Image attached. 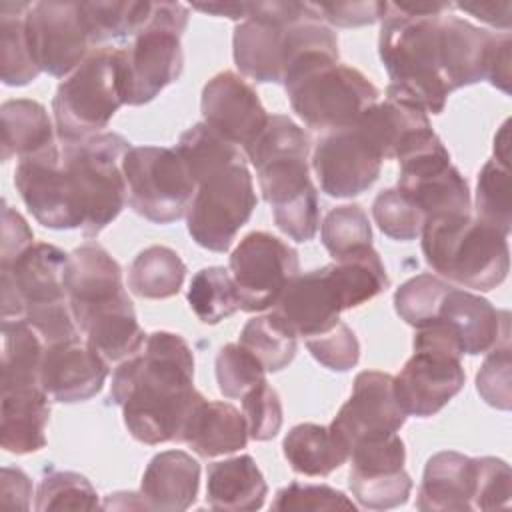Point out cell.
Wrapping results in <instances>:
<instances>
[{
  "label": "cell",
  "instance_id": "1",
  "mask_svg": "<svg viewBox=\"0 0 512 512\" xmlns=\"http://www.w3.org/2000/svg\"><path fill=\"white\" fill-rule=\"evenodd\" d=\"M110 398L122 408L134 440L148 446L182 442L206 400L194 388L192 348L180 334L152 332L144 348L114 370Z\"/></svg>",
  "mask_w": 512,
  "mask_h": 512
},
{
  "label": "cell",
  "instance_id": "2",
  "mask_svg": "<svg viewBox=\"0 0 512 512\" xmlns=\"http://www.w3.org/2000/svg\"><path fill=\"white\" fill-rule=\"evenodd\" d=\"M232 52L246 78L282 84L290 66L306 54L324 52L338 58V38L312 2H250L248 16L234 28Z\"/></svg>",
  "mask_w": 512,
  "mask_h": 512
},
{
  "label": "cell",
  "instance_id": "3",
  "mask_svg": "<svg viewBox=\"0 0 512 512\" xmlns=\"http://www.w3.org/2000/svg\"><path fill=\"white\" fill-rule=\"evenodd\" d=\"M378 54L388 72L386 92L406 98L426 114H440L450 88L440 66V16L406 14L386 2Z\"/></svg>",
  "mask_w": 512,
  "mask_h": 512
},
{
  "label": "cell",
  "instance_id": "4",
  "mask_svg": "<svg viewBox=\"0 0 512 512\" xmlns=\"http://www.w3.org/2000/svg\"><path fill=\"white\" fill-rule=\"evenodd\" d=\"M420 238L426 264L464 288L488 292L508 276V236L470 212L428 216Z\"/></svg>",
  "mask_w": 512,
  "mask_h": 512
},
{
  "label": "cell",
  "instance_id": "5",
  "mask_svg": "<svg viewBox=\"0 0 512 512\" xmlns=\"http://www.w3.org/2000/svg\"><path fill=\"white\" fill-rule=\"evenodd\" d=\"M282 84L292 110L312 130L352 126L380 98L378 88L360 70L324 52L296 60Z\"/></svg>",
  "mask_w": 512,
  "mask_h": 512
},
{
  "label": "cell",
  "instance_id": "6",
  "mask_svg": "<svg viewBox=\"0 0 512 512\" xmlns=\"http://www.w3.org/2000/svg\"><path fill=\"white\" fill-rule=\"evenodd\" d=\"M130 148L132 144L118 132H100L60 148L86 238L98 236L126 204L122 160Z\"/></svg>",
  "mask_w": 512,
  "mask_h": 512
},
{
  "label": "cell",
  "instance_id": "7",
  "mask_svg": "<svg viewBox=\"0 0 512 512\" xmlns=\"http://www.w3.org/2000/svg\"><path fill=\"white\" fill-rule=\"evenodd\" d=\"M190 8L180 2H152L146 26L132 44L118 48L122 100L128 106L152 102L184 68L180 36L188 26Z\"/></svg>",
  "mask_w": 512,
  "mask_h": 512
},
{
  "label": "cell",
  "instance_id": "8",
  "mask_svg": "<svg viewBox=\"0 0 512 512\" xmlns=\"http://www.w3.org/2000/svg\"><path fill=\"white\" fill-rule=\"evenodd\" d=\"M414 354L394 376L396 398L406 416L428 418L440 412L464 386L462 350L442 322L416 328Z\"/></svg>",
  "mask_w": 512,
  "mask_h": 512
},
{
  "label": "cell",
  "instance_id": "9",
  "mask_svg": "<svg viewBox=\"0 0 512 512\" xmlns=\"http://www.w3.org/2000/svg\"><path fill=\"white\" fill-rule=\"evenodd\" d=\"M124 104L118 76V48H98L64 78L54 94L52 112L60 144L100 134Z\"/></svg>",
  "mask_w": 512,
  "mask_h": 512
},
{
  "label": "cell",
  "instance_id": "10",
  "mask_svg": "<svg viewBox=\"0 0 512 512\" xmlns=\"http://www.w3.org/2000/svg\"><path fill=\"white\" fill-rule=\"evenodd\" d=\"M258 204L246 160L224 164L196 180L186 212L192 240L212 252H226Z\"/></svg>",
  "mask_w": 512,
  "mask_h": 512
},
{
  "label": "cell",
  "instance_id": "11",
  "mask_svg": "<svg viewBox=\"0 0 512 512\" xmlns=\"http://www.w3.org/2000/svg\"><path fill=\"white\" fill-rule=\"evenodd\" d=\"M126 202L154 224H170L186 216L196 182L174 148L132 146L124 160Z\"/></svg>",
  "mask_w": 512,
  "mask_h": 512
},
{
  "label": "cell",
  "instance_id": "12",
  "mask_svg": "<svg viewBox=\"0 0 512 512\" xmlns=\"http://www.w3.org/2000/svg\"><path fill=\"white\" fill-rule=\"evenodd\" d=\"M230 276L240 310L262 312L274 308L286 286L298 276V252L278 236L254 230L230 254Z\"/></svg>",
  "mask_w": 512,
  "mask_h": 512
},
{
  "label": "cell",
  "instance_id": "13",
  "mask_svg": "<svg viewBox=\"0 0 512 512\" xmlns=\"http://www.w3.org/2000/svg\"><path fill=\"white\" fill-rule=\"evenodd\" d=\"M64 250L48 242H36L2 272V320H22L26 314L68 302L64 274L68 268Z\"/></svg>",
  "mask_w": 512,
  "mask_h": 512
},
{
  "label": "cell",
  "instance_id": "14",
  "mask_svg": "<svg viewBox=\"0 0 512 512\" xmlns=\"http://www.w3.org/2000/svg\"><path fill=\"white\" fill-rule=\"evenodd\" d=\"M26 36L36 66L56 78L74 72L92 46L80 2H36L26 14Z\"/></svg>",
  "mask_w": 512,
  "mask_h": 512
},
{
  "label": "cell",
  "instance_id": "15",
  "mask_svg": "<svg viewBox=\"0 0 512 512\" xmlns=\"http://www.w3.org/2000/svg\"><path fill=\"white\" fill-rule=\"evenodd\" d=\"M382 160L380 150L356 124L326 132L312 152L320 188L332 198L366 192L378 180Z\"/></svg>",
  "mask_w": 512,
  "mask_h": 512
},
{
  "label": "cell",
  "instance_id": "16",
  "mask_svg": "<svg viewBox=\"0 0 512 512\" xmlns=\"http://www.w3.org/2000/svg\"><path fill=\"white\" fill-rule=\"evenodd\" d=\"M404 422L406 412L396 398L394 376L380 370H364L354 378L352 394L330 422V430L350 452L356 442L394 434Z\"/></svg>",
  "mask_w": 512,
  "mask_h": 512
},
{
  "label": "cell",
  "instance_id": "17",
  "mask_svg": "<svg viewBox=\"0 0 512 512\" xmlns=\"http://www.w3.org/2000/svg\"><path fill=\"white\" fill-rule=\"evenodd\" d=\"M14 184L32 216L52 230L82 228V214L62 168L60 148L18 160Z\"/></svg>",
  "mask_w": 512,
  "mask_h": 512
},
{
  "label": "cell",
  "instance_id": "18",
  "mask_svg": "<svg viewBox=\"0 0 512 512\" xmlns=\"http://www.w3.org/2000/svg\"><path fill=\"white\" fill-rule=\"evenodd\" d=\"M200 110L204 124L238 148H248L268 122L256 90L230 70L212 76L204 84Z\"/></svg>",
  "mask_w": 512,
  "mask_h": 512
},
{
  "label": "cell",
  "instance_id": "19",
  "mask_svg": "<svg viewBox=\"0 0 512 512\" xmlns=\"http://www.w3.org/2000/svg\"><path fill=\"white\" fill-rule=\"evenodd\" d=\"M108 378V362L80 338L46 346L40 382L46 394L64 404L86 402Z\"/></svg>",
  "mask_w": 512,
  "mask_h": 512
},
{
  "label": "cell",
  "instance_id": "20",
  "mask_svg": "<svg viewBox=\"0 0 512 512\" xmlns=\"http://www.w3.org/2000/svg\"><path fill=\"white\" fill-rule=\"evenodd\" d=\"M436 320L450 328L462 354L468 356L486 354L510 334L506 310H496L486 298L452 286L442 300Z\"/></svg>",
  "mask_w": 512,
  "mask_h": 512
},
{
  "label": "cell",
  "instance_id": "21",
  "mask_svg": "<svg viewBox=\"0 0 512 512\" xmlns=\"http://www.w3.org/2000/svg\"><path fill=\"white\" fill-rule=\"evenodd\" d=\"M274 312L296 332V336H318L340 322L342 304L326 268L298 274L274 304Z\"/></svg>",
  "mask_w": 512,
  "mask_h": 512
},
{
  "label": "cell",
  "instance_id": "22",
  "mask_svg": "<svg viewBox=\"0 0 512 512\" xmlns=\"http://www.w3.org/2000/svg\"><path fill=\"white\" fill-rule=\"evenodd\" d=\"M440 66L452 90L486 80L496 32L474 26L460 16H440Z\"/></svg>",
  "mask_w": 512,
  "mask_h": 512
},
{
  "label": "cell",
  "instance_id": "23",
  "mask_svg": "<svg viewBox=\"0 0 512 512\" xmlns=\"http://www.w3.org/2000/svg\"><path fill=\"white\" fill-rule=\"evenodd\" d=\"M64 288L74 318L126 292L120 264L94 242L82 244L70 252Z\"/></svg>",
  "mask_w": 512,
  "mask_h": 512
},
{
  "label": "cell",
  "instance_id": "24",
  "mask_svg": "<svg viewBox=\"0 0 512 512\" xmlns=\"http://www.w3.org/2000/svg\"><path fill=\"white\" fill-rule=\"evenodd\" d=\"M84 332L86 344L96 350L108 364L122 362L138 354L146 344V334L138 324L132 300L122 296L90 308L74 318Z\"/></svg>",
  "mask_w": 512,
  "mask_h": 512
},
{
  "label": "cell",
  "instance_id": "25",
  "mask_svg": "<svg viewBox=\"0 0 512 512\" xmlns=\"http://www.w3.org/2000/svg\"><path fill=\"white\" fill-rule=\"evenodd\" d=\"M476 458L442 450L426 460L416 508L424 512L474 510Z\"/></svg>",
  "mask_w": 512,
  "mask_h": 512
},
{
  "label": "cell",
  "instance_id": "26",
  "mask_svg": "<svg viewBox=\"0 0 512 512\" xmlns=\"http://www.w3.org/2000/svg\"><path fill=\"white\" fill-rule=\"evenodd\" d=\"M198 486V460L184 450H164L148 462L138 494L144 510L182 512L194 504Z\"/></svg>",
  "mask_w": 512,
  "mask_h": 512
},
{
  "label": "cell",
  "instance_id": "27",
  "mask_svg": "<svg viewBox=\"0 0 512 512\" xmlns=\"http://www.w3.org/2000/svg\"><path fill=\"white\" fill-rule=\"evenodd\" d=\"M48 398L42 386L2 392L0 444L6 452L30 454L46 446Z\"/></svg>",
  "mask_w": 512,
  "mask_h": 512
},
{
  "label": "cell",
  "instance_id": "28",
  "mask_svg": "<svg viewBox=\"0 0 512 512\" xmlns=\"http://www.w3.org/2000/svg\"><path fill=\"white\" fill-rule=\"evenodd\" d=\"M268 486L250 454L208 464L206 504L214 510H258L264 506Z\"/></svg>",
  "mask_w": 512,
  "mask_h": 512
},
{
  "label": "cell",
  "instance_id": "29",
  "mask_svg": "<svg viewBox=\"0 0 512 512\" xmlns=\"http://www.w3.org/2000/svg\"><path fill=\"white\" fill-rule=\"evenodd\" d=\"M182 442L202 458L242 450L248 444V426L244 414L230 402L204 400L192 416Z\"/></svg>",
  "mask_w": 512,
  "mask_h": 512
},
{
  "label": "cell",
  "instance_id": "30",
  "mask_svg": "<svg viewBox=\"0 0 512 512\" xmlns=\"http://www.w3.org/2000/svg\"><path fill=\"white\" fill-rule=\"evenodd\" d=\"M2 118V160L12 156L26 158L56 148L54 128L46 108L36 100H6L0 108Z\"/></svg>",
  "mask_w": 512,
  "mask_h": 512
},
{
  "label": "cell",
  "instance_id": "31",
  "mask_svg": "<svg viewBox=\"0 0 512 512\" xmlns=\"http://www.w3.org/2000/svg\"><path fill=\"white\" fill-rule=\"evenodd\" d=\"M282 452L290 468L304 476H328L350 456L330 426L314 422L292 426L282 440Z\"/></svg>",
  "mask_w": 512,
  "mask_h": 512
},
{
  "label": "cell",
  "instance_id": "32",
  "mask_svg": "<svg viewBox=\"0 0 512 512\" xmlns=\"http://www.w3.org/2000/svg\"><path fill=\"white\" fill-rule=\"evenodd\" d=\"M324 268L338 294L342 310H350L372 300L390 284L380 254L372 246L346 254Z\"/></svg>",
  "mask_w": 512,
  "mask_h": 512
},
{
  "label": "cell",
  "instance_id": "33",
  "mask_svg": "<svg viewBox=\"0 0 512 512\" xmlns=\"http://www.w3.org/2000/svg\"><path fill=\"white\" fill-rule=\"evenodd\" d=\"M46 344L26 320H2V392L42 386Z\"/></svg>",
  "mask_w": 512,
  "mask_h": 512
},
{
  "label": "cell",
  "instance_id": "34",
  "mask_svg": "<svg viewBox=\"0 0 512 512\" xmlns=\"http://www.w3.org/2000/svg\"><path fill=\"white\" fill-rule=\"evenodd\" d=\"M28 10V2L0 4V78L6 86H26L42 72L28 46Z\"/></svg>",
  "mask_w": 512,
  "mask_h": 512
},
{
  "label": "cell",
  "instance_id": "35",
  "mask_svg": "<svg viewBox=\"0 0 512 512\" xmlns=\"http://www.w3.org/2000/svg\"><path fill=\"white\" fill-rule=\"evenodd\" d=\"M186 264L176 250L168 246H148L132 260L128 270L130 290L146 300H164L176 296L184 284Z\"/></svg>",
  "mask_w": 512,
  "mask_h": 512
},
{
  "label": "cell",
  "instance_id": "36",
  "mask_svg": "<svg viewBox=\"0 0 512 512\" xmlns=\"http://www.w3.org/2000/svg\"><path fill=\"white\" fill-rule=\"evenodd\" d=\"M296 332L272 310L270 314L250 318L242 332L238 344L244 346L266 372H280L296 356Z\"/></svg>",
  "mask_w": 512,
  "mask_h": 512
},
{
  "label": "cell",
  "instance_id": "37",
  "mask_svg": "<svg viewBox=\"0 0 512 512\" xmlns=\"http://www.w3.org/2000/svg\"><path fill=\"white\" fill-rule=\"evenodd\" d=\"M80 12L92 44L136 36L152 14V2H80Z\"/></svg>",
  "mask_w": 512,
  "mask_h": 512
},
{
  "label": "cell",
  "instance_id": "38",
  "mask_svg": "<svg viewBox=\"0 0 512 512\" xmlns=\"http://www.w3.org/2000/svg\"><path fill=\"white\" fill-rule=\"evenodd\" d=\"M186 298L192 312L204 324H218L240 310L234 280L230 270L224 266H208L198 270L190 280Z\"/></svg>",
  "mask_w": 512,
  "mask_h": 512
},
{
  "label": "cell",
  "instance_id": "39",
  "mask_svg": "<svg viewBox=\"0 0 512 512\" xmlns=\"http://www.w3.org/2000/svg\"><path fill=\"white\" fill-rule=\"evenodd\" d=\"M174 150L182 158L194 182L224 164L244 158V154L236 144L220 136L216 130H212L204 122H198L188 130H184Z\"/></svg>",
  "mask_w": 512,
  "mask_h": 512
},
{
  "label": "cell",
  "instance_id": "40",
  "mask_svg": "<svg viewBox=\"0 0 512 512\" xmlns=\"http://www.w3.org/2000/svg\"><path fill=\"white\" fill-rule=\"evenodd\" d=\"M510 166L490 158L478 172L476 184V216L504 236L510 234L512 204H510Z\"/></svg>",
  "mask_w": 512,
  "mask_h": 512
},
{
  "label": "cell",
  "instance_id": "41",
  "mask_svg": "<svg viewBox=\"0 0 512 512\" xmlns=\"http://www.w3.org/2000/svg\"><path fill=\"white\" fill-rule=\"evenodd\" d=\"M320 238L334 260L372 246V228L364 208L358 204L332 208L322 222Z\"/></svg>",
  "mask_w": 512,
  "mask_h": 512
},
{
  "label": "cell",
  "instance_id": "42",
  "mask_svg": "<svg viewBox=\"0 0 512 512\" xmlns=\"http://www.w3.org/2000/svg\"><path fill=\"white\" fill-rule=\"evenodd\" d=\"M450 284L432 274H418L394 292V310L410 326L422 328L438 318Z\"/></svg>",
  "mask_w": 512,
  "mask_h": 512
},
{
  "label": "cell",
  "instance_id": "43",
  "mask_svg": "<svg viewBox=\"0 0 512 512\" xmlns=\"http://www.w3.org/2000/svg\"><path fill=\"white\" fill-rule=\"evenodd\" d=\"M98 494L90 480L78 472L56 470L46 474L36 488L34 508L48 510H96Z\"/></svg>",
  "mask_w": 512,
  "mask_h": 512
},
{
  "label": "cell",
  "instance_id": "44",
  "mask_svg": "<svg viewBox=\"0 0 512 512\" xmlns=\"http://www.w3.org/2000/svg\"><path fill=\"white\" fill-rule=\"evenodd\" d=\"M216 382L224 398H244L266 380L264 366L240 344L230 342L216 354Z\"/></svg>",
  "mask_w": 512,
  "mask_h": 512
},
{
  "label": "cell",
  "instance_id": "45",
  "mask_svg": "<svg viewBox=\"0 0 512 512\" xmlns=\"http://www.w3.org/2000/svg\"><path fill=\"white\" fill-rule=\"evenodd\" d=\"M372 216L382 234L400 242L416 240L426 220L416 204L398 188H386L374 198Z\"/></svg>",
  "mask_w": 512,
  "mask_h": 512
},
{
  "label": "cell",
  "instance_id": "46",
  "mask_svg": "<svg viewBox=\"0 0 512 512\" xmlns=\"http://www.w3.org/2000/svg\"><path fill=\"white\" fill-rule=\"evenodd\" d=\"M348 486L360 506L370 510H388L406 504L412 492V478L404 468L376 476L348 474Z\"/></svg>",
  "mask_w": 512,
  "mask_h": 512
},
{
  "label": "cell",
  "instance_id": "47",
  "mask_svg": "<svg viewBox=\"0 0 512 512\" xmlns=\"http://www.w3.org/2000/svg\"><path fill=\"white\" fill-rule=\"evenodd\" d=\"M274 510L282 512H322V510H356V504L340 490L328 484L290 482L276 492Z\"/></svg>",
  "mask_w": 512,
  "mask_h": 512
},
{
  "label": "cell",
  "instance_id": "48",
  "mask_svg": "<svg viewBox=\"0 0 512 512\" xmlns=\"http://www.w3.org/2000/svg\"><path fill=\"white\" fill-rule=\"evenodd\" d=\"M306 348L310 354L332 372H348L358 364L360 344L356 334L342 320L330 330L306 338Z\"/></svg>",
  "mask_w": 512,
  "mask_h": 512
},
{
  "label": "cell",
  "instance_id": "49",
  "mask_svg": "<svg viewBox=\"0 0 512 512\" xmlns=\"http://www.w3.org/2000/svg\"><path fill=\"white\" fill-rule=\"evenodd\" d=\"M242 414L248 426V438L256 442L272 440L282 428V402L266 380L242 398Z\"/></svg>",
  "mask_w": 512,
  "mask_h": 512
},
{
  "label": "cell",
  "instance_id": "50",
  "mask_svg": "<svg viewBox=\"0 0 512 512\" xmlns=\"http://www.w3.org/2000/svg\"><path fill=\"white\" fill-rule=\"evenodd\" d=\"M510 368V342L508 338H504L492 350H488V356L476 374L478 394L486 404L498 410H510Z\"/></svg>",
  "mask_w": 512,
  "mask_h": 512
},
{
  "label": "cell",
  "instance_id": "51",
  "mask_svg": "<svg viewBox=\"0 0 512 512\" xmlns=\"http://www.w3.org/2000/svg\"><path fill=\"white\" fill-rule=\"evenodd\" d=\"M512 496V472L510 466L494 456L476 458V490L474 510L506 508Z\"/></svg>",
  "mask_w": 512,
  "mask_h": 512
},
{
  "label": "cell",
  "instance_id": "52",
  "mask_svg": "<svg viewBox=\"0 0 512 512\" xmlns=\"http://www.w3.org/2000/svg\"><path fill=\"white\" fill-rule=\"evenodd\" d=\"M322 22L340 28L366 26L382 20L386 2H320L312 4Z\"/></svg>",
  "mask_w": 512,
  "mask_h": 512
},
{
  "label": "cell",
  "instance_id": "53",
  "mask_svg": "<svg viewBox=\"0 0 512 512\" xmlns=\"http://www.w3.org/2000/svg\"><path fill=\"white\" fill-rule=\"evenodd\" d=\"M34 244V232L28 222L8 204L2 210V252L0 262L8 264Z\"/></svg>",
  "mask_w": 512,
  "mask_h": 512
},
{
  "label": "cell",
  "instance_id": "54",
  "mask_svg": "<svg viewBox=\"0 0 512 512\" xmlns=\"http://www.w3.org/2000/svg\"><path fill=\"white\" fill-rule=\"evenodd\" d=\"M30 496H32V482L28 474L14 466L2 468V480H0V504L6 508H30Z\"/></svg>",
  "mask_w": 512,
  "mask_h": 512
},
{
  "label": "cell",
  "instance_id": "55",
  "mask_svg": "<svg viewBox=\"0 0 512 512\" xmlns=\"http://www.w3.org/2000/svg\"><path fill=\"white\" fill-rule=\"evenodd\" d=\"M510 46V32H496V40L486 70V80L504 94H510Z\"/></svg>",
  "mask_w": 512,
  "mask_h": 512
},
{
  "label": "cell",
  "instance_id": "56",
  "mask_svg": "<svg viewBox=\"0 0 512 512\" xmlns=\"http://www.w3.org/2000/svg\"><path fill=\"white\" fill-rule=\"evenodd\" d=\"M458 10L472 14L474 18L502 28L504 32L510 30V12H512V4L510 2H460L456 4Z\"/></svg>",
  "mask_w": 512,
  "mask_h": 512
},
{
  "label": "cell",
  "instance_id": "57",
  "mask_svg": "<svg viewBox=\"0 0 512 512\" xmlns=\"http://www.w3.org/2000/svg\"><path fill=\"white\" fill-rule=\"evenodd\" d=\"M248 6L250 2H214V4H194V10L214 14V16H224L232 20H244L248 16Z\"/></svg>",
  "mask_w": 512,
  "mask_h": 512
},
{
  "label": "cell",
  "instance_id": "58",
  "mask_svg": "<svg viewBox=\"0 0 512 512\" xmlns=\"http://www.w3.org/2000/svg\"><path fill=\"white\" fill-rule=\"evenodd\" d=\"M396 8H400L406 14L414 16H442V12L450 10V2H394Z\"/></svg>",
  "mask_w": 512,
  "mask_h": 512
},
{
  "label": "cell",
  "instance_id": "59",
  "mask_svg": "<svg viewBox=\"0 0 512 512\" xmlns=\"http://www.w3.org/2000/svg\"><path fill=\"white\" fill-rule=\"evenodd\" d=\"M508 120L502 124L500 132L494 138V160L510 166V146H508Z\"/></svg>",
  "mask_w": 512,
  "mask_h": 512
}]
</instances>
